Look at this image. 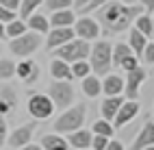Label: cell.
<instances>
[{
    "mask_svg": "<svg viewBox=\"0 0 154 150\" xmlns=\"http://www.w3.org/2000/svg\"><path fill=\"white\" fill-rule=\"evenodd\" d=\"M143 13L141 5H126L122 0H109L96 11V22L106 35L128 31L135 22V17Z\"/></svg>",
    "mask_w": 154,
    "mask_h": 150,
    "instance_id": "1",
    "label": "cell"
},
{
    "mask_svg": "<svg viewBox=\"0 0 154 150\" xmlns=\"http://www.w3.org/2000/svg\"><path fill=\"white\" fill-rule=\"evenodd\" d=\"M111 42H104V39H100V42H96L94 46H91L89 50V67H91V74L96 76H104L111 72Z\"/></svg>",
    "mask_w": 154,
    "mask_h": 150,
    "instance_id": "2",
    "label": "cell"
},
{
    "mask_svg": "<svg viewBox=\"0 0 154 150\" xmlns=\"http://www.w3.org/2000/svg\"><path fill=\"white\" fill-rule=\"evenodd\" d=\"M85 115H87V107L76 102L74 107H67L63 113L57 117L54 122V133H74L85 124Z\"/></svg>",
    "mask_w": 154,
    "mask_h": 150,
    "instance_id": "3",
    "label": "cell"
},
{
    "mask_svg": "<svg viewBox=\"0 0 154 150\" xmlns=\"http://www.w3.org/2000/svg\"><path fill=\"white\" fill-rule=\"evenodd\" d=\"M89 50H91V44L89 42L74 37L72 42L59 46L54 50V57L57 59H63V61H67V63H74V61H83V59H87L89 57Z\"/></svg>",
    "mask_w": 154,
    "mask_h": 150,
    "instance_id": "4",
    "label": "cell"
},
{
    "mask_svg": "<svg viewBox=\"0 0 154 150\" xmlns=\"http://www.w3.org/2000/svg\"><path fill=\"white\" fill-rule=\"evenodd\" d=\"M48 98L52 100L54 109H67L69 105H74L76 92L72 81H54L48 89Z\"/></svg>",
    "mask_w": 154,
    "mask_h": 150,
    "instance_id": "5",
    "label": "cell"
},
{
    "mask_svg": "<svg viewBox=\"0 0 154 150\" xmlns=\"http://www.w3.org/2000/svg\"><path fill=\"white\" fill-rule=\"evenodd\" d=\"M42 46V35L33 33V31H26L24 35L13 37L11 44H9V50L15 55V57H30L33 52H37V48Z\"/></svg>",
    "mask_w": 154,
    "mask_h": 150,
    "instance_id": "6",
    "label": "cell"
},
{
    "mask_svg": "<svg viewBox=\"0 0 154 150\" xmlns=\"http://www.w3.org/2000/svg\"><path fill=\"white\" fill-rule=\"evenodd\" d=\"M28 113L35 120H48L54 113V105L46 94H33L28 98Z\"/></svg>",
    "mask_w": 154,
    "mask_h": 150,
    "instance_id": "7",
    "label": "cell"
},
{
    "mask_svg": "<svg viewBox=\"0 0 154 150\" xmlns=\"http://www.w3.org/2000/svg\"><path fill=\"white\" fill-rule=\"evenodd\" d=\"M126 74H128V78L124 81V94H126V100H137V98H139V87H141V83L148 78V72H146V67L137 65V67L128 70Z\"/></svg>",
    "mask_w": 154,
    "mask_h": 150,
    "instance_id": "8",
    "label": "cell"
},
{
    "mask_svg": "<svg viewBox=\"0 0 154 150\" xmlns=\"http://www.w3.org/2000/svg\"><path fill=\"white\" fill-rule=\"evenodd\" d=\"M72 31L78 39H85V42H91V39L100 37V24L96 22L94 17H78L74 26H72Z\"/></svg>",
    "mask_w": 154,
    "mask_h": 150,
    "instance_id": "9",
    "label": "cell"
},
{
    "mask_svg": "<svg viewBox=\"0 0 154 150\" xmlns=\"http://www.w3.org/2000/svg\"><path fill=\"white\" fill-rule=\"evenodd\" d=\"M46 35H48L46 46H48L50 50H57L59 46H63V44L72 42V39L76 37V35H74V31H72V26H63V28H50V31H48Z\"/></svg>",
    "mask_w": 154,
    "mask_h": 150,
    "instance_id": "10",
    "label": "cell"
},
{
    "mask_svg": "<svg viewBox=\"0 0 154 150\" xmlns=\"http://www.w3.org/2000/svg\"><path fill=\"white\" fill-rule=\"evenodd\" d=\"M33 131H35V122L24 124V126H17L15 131H11L7 144L11 146V148H22V146L30 144V139H33Z\"/></svg>",
    "mask_w": 154,
    "mask_h": 150,
    "instance_id": "11",
    "label": "cell"
},
{
    "mask_svg": "<svg viewBox=\"0 0 154 150\" xmlns=\"http://www.w3.org/2000/svg\"><path fill=\"white\" fill-rule=\"evenodd\" d=\"M137 113H139V102H137V100H124V102L119 105L117 115H115V120H113V122H115L117 128H122V126H126Z\"/></svg>",
    "mask_w": 154,
    "mask_h": 150,
    "instance_id": "12",
    "label": "cell"
},
{
    "mask_svg": "<svg viewBox=\"0 0 154 150\" xmlns=\"http://www.w3.org/2000/svg\"><path fill=\"white\" fill-rule=\"evenodd\" d=\"M15 74L22 78L26 85H33L39 78V65H37V61H33V59H24L22 63L15 65Z\"/></svg>",
    "mask_w": 154,
    "mask_h": 150,
    "instance_id": "13",
    "label": "cell"
},
{
    "mask_svg": "<svg viewBox=\"0 0 154 150\" xmlns=\"http://www.w3.org/2000/svg\"><path fill=\"white\" fill-rule=\"evenodd\" d=\"M154 144V122H150V120H146V124L141 126V131L137 133L135 142H132V148L130 150H141L146 146H152Z\"/></svg>",
    "mask_w": 154,
    "mask_h": 150,
    "instance_id": "14",
    "label": "cell"
},
{
    "mask_svg": "<svg viewBox=\"0 0 154 150\" xmlns=\"http://www.w3.org/2000/svg\"><path fill=\"white\" fill-rule=\"evenodd\" d=\"M69 137L65 139L67 142V146L69 148H74V150H87V148H91V135L89 131H85V128H78V131H74V133H67Z\"/></svg>",
    "mask_w": 154,
    "mask_h": 150,
    "instance_id": "15",
    "label": "cell"
},
{
    "mask_svg": "<svg viewBox=\"0 0 154 150\" xmlns=\"http://www.w3.org/2000/svg\"><path fill=\"white\" fill-rule=\"evenodd\" d=\"M122 102H124V98H122V96H106L104 100H102V105H100L102 120L113 122V120H115V115H117V109H119Z\"/></svg>",
    "mask_w": 154,
    "mask_h": 150,
    "instance_id": "16",
    "label": "cell"
},
{
    "mask_svg": "<svg viewBox=\"0 0 154 150\" xmlns=\"http://www.w3.org/2000/svg\"><path fill=\"white\" fill-rule=\"evenodd\" d=\"M76 22V13L72 9H63V11H54L48 17L50 28H63V26H74Z\"/></svg>",
    "mask_w": 154,
    "mask_h": 150,
    "instance_id": "17",
    "label": "cell"
},
{
    "mask_svg": "<svg viewBox=\"0 0 154 150\" xmlns=\"http://www.w3.org/2000/svg\"><path fill=\"white\" fill-rule=\"evenodd\" d=\"M102 92H104L106 96H122L124 94V78H122L119 74H104Z\"/></svg>",
    "mask_w": 154,
    "mask_h": 150,
    "instance_id": "18",
    "label": "cell"
},
{
    "mask_svg": "<svg viewBox=\"0 0 154 150\" xmlns=\"http://www.w3.org/2000/svg\"><path fill=\"white\" fill-rule=\"evenodd\" d=\"M50 74H52L54 81H72V67L67 61H63V59H52L50 61Z\"/></svg>",
    "mask_w": 154,
    "mask_h": 150,
    "instance_id": "19",
    "label": "cell"
},
{
    "mask_svg": "<svg viewBox=\"0 0 154 150\" xmlns=\"http://www.w3.org/2000/svg\"><path fill=\"white\" fill-rule=\"evenodd\" d=\"M15 105H17V98H15V92L11 87H5L2 92H0V117H5V115H9L15 109Z\"/></svg>",
    "mask_w": 154,
    "mask_h": 150,
    "instance_id": "20",
    "label": "cell"
},
{
    "mask_svg": "<svg viewBox=\"0 0 154 150\" xmlns=\"http://www.w3.org/2000/svg\"><path fill=\"white\" fill-rule=\"evenodd\" d=\"M146 35H143V33H139L137 31V28H128V48L132 50V55H135V57H141V52H143V48H146Z\"/></svg>",
    "mask_w": 154,
    "mask_h": 150,
    "instance_id": "21",
    "label": "cell"
},
{
    "mask_svg": "<svg viewBox=\"0 0 154 150\" xmlns=\"http://www.w3.org/2000/svg\"><path fill=\"white\" fill-rule=\"evenodd\" d=\"M26 28L33 33H39V35H46L50 31V24H48V17L42 15V13H33L26 17Z\"/></svg>",
    "mask_w": 154,
    "mask_h": 150,
    "instance_id": "22",
    "label": "cell"
},
{
    "mask_svg": "<svg viewBox=\"0 0 154 150\" xmlns=\"http://www.w3.org/2000/svg\"><path fill=\"white\" fill-rule=\"evenodd\" d=\"M83 92H85V96H89V98L100 96V94H102V81H100L96 74H87V76L83 78Z\"/></svg>",
    "mask_w": 154,
    "mask_h": 150,
    "instance_id": "23",
    "label": "cell"
},
{
    "mask_svg": "<svg viewBox=\"0 0 154 150\" xmlns=\"http://www.w3.org/2000/svg\"><path fill=\"white\" fill-rule=\"evenodd\" d=\"M130 55H132V50L128 48V44H115L113 50H111V63L115 65V67H119Z\"/></svg>",
    "mask_w": 154,
    "mask_h": 150,
    "instance_id": "24",
    "label": "cell"
},
{
    "mask_svg": "<svg viewBox=\"0 0 154 150\" xmlns=\"http://www.w3.org/2000/svg\"><path fill=\"white\" fill-rule=\"evenodd\" d=\"M24 33H26V22H24V20H20V17L11 20L9 24H5V37H9V39L20 37Z\"/></svg>",
    "mask_w": 154,
    "mask_h": 150,
    "instance_id": "25",
    "label": "cell"
},
{
    "mask_svg": "<svg viewBox=\"0 0 154 150\" xmlns=\"http://www.w3.org/2000/svg\"><path fill=\"white\" fill-rule=\"evenodd\" d=\"M132 24H135L132 28H137L139 33H143L146 37H150V31H152V13H146V11H143L141 15L135 17V22H132Z\"/></svg>",
    "mask_w": 154,
    "mask_h": 150,
    "instance_id": "26",
    "label": "cell"
},
{
    "mask_svg": "<svg viewBox=\"0 0 154 150\" xmlns=\"http://www.w3.org/2000/svg\"><path fill=\"white\" fill-rule=\"evenodd\" d=\"M44 0H20V7H17V11H20V20H26L28 15H33L39 7H42Z\"/></svg>",
    "mask_w": 154,
    "mask_h": 150,
    "instance_id": "27",
    "label": "cell"
},
{
    "mask_svg": "<svg viewBox=\"0 0 154 150\" xmlns=\"http://www.w3.org/2000/svg\"><path fill=\"white\" fill-rule=\"evenodd\" d=\"M113 133H115V126H113L111 122H106V120H98V122H94V135H102V137H113Z\"/></svg>",
    "mask_w": 154,
    "mask_h": 150,
    "instance_id": "28",
    "label": "cell"
},
{
    "mask_svg": "<svg viewBox=\"0 0 154 150\" xmlns=\"http://www.w3.org/2000/svg\"><path fill=\"white\" fill-rule=\"evenodd\" d=\"M69 67H72V76H74V78H85L87 74H91V67H89V61H87V59L69 63Z\"/></svg>",
    "mask_w": 154,
    "mask_h": 150,
    "instance_id": "29",
    "label": "cell"
},
{
    "mask_svg": "<svg viewBox=\"0 0 154 150\" xmlns=\"http://www.w3.org/2000/svg\"><path fill=\"white\" fill-rule=\"evenodd\" d=\"M15 76V63L11 59H0V81Z\"/></svg>",
    "mask_w": 154,
    "mask_h": 150,
    "instance_id": "30",
    "label": "cell"
},
{
    "mask_svg": "<svg viewBox=\"0 0 154 150\" xmlns=\"http://www.w3.org/2000/svg\"><path fill=\"white\" fill-rule=\"evenodd\" d=\"M72 2L74 0H44V7L50 13H54V11H63V9H72Z\"/></svg>",
    "mask_w": 154,
    "mask_h": 150,
    "instance_id": "31",
    "label": "cell"
},
{
    "mask_svg": "<svg viewBox=\"0 0 154 150\" xmlns=\"http://www.w3.org/2000/svg\"><path fill=\"white\" fill-rule=\"evenodd\" d=\"M63 142H65V139L61 137L59 133H57V135H44V137H42V148H44V150H50V148H54V146H59V144H63Z\"/></svg>",
    "mask_w": 154,
    "mask_h": 150,
    "instance_id": "32",
    "label": "cell"
},
{
    "mask_svg": "<svg viewBox=\"0 0 154 150\" xmlns=\"http://www.w3.org/2000/svg\"><path fill=\"white\" fill-rule=\"evenodd\" d=\"M141 61L143 63H154V42L146 44V48H143V52H141Z\"/></svg>",
    "mask_w": 154,
    "mask_h": 150,
    "instance_id": "33",
    "label": "cell"
},
{
    "mask_svg": "<svg viewBox=\"0 0 154 150\" xmlns=\"http://www.w3.org/2000/svg\"><path fill=\"white\" fill-rule=\"evenodd\" d=\"M106 2H109V0H89V2H87L83 9H80L78 13H91V11H98V9H100L102 5H106Z\"/></svg>",
    "mask_w": 154,
    "mask_h": 150,
    "instance_id": "34",
    "label": "cell"
},
{
    "mask_svg": "<svg viewBox=\"0 0 154 150\" xmlns=\"http://www.w3.org/2000/svg\"><path fill=\"white\" fill-rule=\"evenodd\" d=\"M109 144V137H102V135H94L91 137V148L94 150H104Z\"/></svg>",
    "mask_w": 154,
    "mask_h": 150,
    "instance_id": "35",
    "label": "cell"
},
{
    "mask_svg": "<svg viewBox=\"0 0 154 150\" xmlns=\"http://www.w3.org/2000/svg\"><path fill=\"white\" fill-rule=\"evenodd\" d=\"M17 15H15V11H9V9H5V7H0V22L2 24H9L11 20H15Z\"/></svg>",
    "mask_w": 154,
    "mask_h": 150,
    "instance_id": "36",
    "label": "cell"
},
{
    "mask_svg": "<svg viewBox=\"0 0 154 150\" xmlns=\"http://www.w3.org/2000/svg\"><path fill=\"white\" fill-rule=\"evenodd\" d=\"M137 65H139V57H135V55H130V57L126 59V61H124V63L119 65V70H126V72H128V70H132V67H137Z\"/></svg>",
    "mask_w": 154,
    "mask_h": 150,
    "instance_id": "37",
    "label": "cell"
},
{
    "mask_svg": "<svg viewBox=\"0 0 154 150\" xmlns=\"http://www.w3.org/2000/svg\"><path fill=\"white\" fill-rule=\"evenodd\" d=\"M0 7L9 9V11H17V7H20V0H0Z\"/></svg>",
    "mask_w": 154,
    "mask_h": 150,
    "instance_id": "38",
    "label": "cell"
},
{
    "mask_svg": "<svg viewBox=\"0 0 154 150\" xmlns=\"http://www.w3.org/2000/svg\"><path fill=\"white\" fill-rule=\"evenodd\" d=\"M104 150H124V144H122V142H117V139H113V137H111Z\"/></svg>",
    "mask_w": 154,
    "mask_h": 150,
    "instance_id": "39",
    "label": "cell"
},
{
    "mask_svg": "<svg viewBox=\"0 0 154 150\" xmlns=\"http://www.w3.org/2000/svg\"><path fill=\"white\" fill-rule=\"evenodd\" d=\"M137 5H141L146 13H152L154 11V0H137Z\"/></svg>",
    "mask_w": 154,
    "mask_h": 150,
    "instance_id": "40",
    "label": "cell"
},
{
    "mask_svg": "<svg viewBox=\"0 0 154 150\" xmlns=\"http://www.w3.org/2000/svg\"><path fill=\"white\" fill-rule=\"evenodd\" d=\"M5 142H7V124H5V120L0 117V148L5 146Z\"/></svg>",
    "mask_w": 154,
    "mask_h": 150,
    "instance_id": "41",
    "label": "cell"
},
{
    "mask_svg": "<svg viewBox=\"0 0 154 150\" xmlns=\"http://www.w3.org/2000/svg\"><path fill=\"white\" fill-rule=\"evenodd\" d=\"M87 2H89V0H74V2H72V7H74L76 11H80V9H83Z\"/></svg>",
    "mask_w": 154,
    "mask_h": 150,
    "instance_id": "42",
    "label": "cell"
},
{
    "mask_svg": "<svg viewBox=\"0 0 154 150\" xmlns=\"http://www.w3.org/2000/svg\"><path fill=\"white\" fill-rule=\"evenodd\" d=\"M17 150H42V146H35V144H26V146L17 148Z\"/></svg>",
    "mask_w": 154,
    "mask_h": 150,
    "instance_id": "43",
    "label": "cell"
},
{
    "mask_svg": "<svg viewBox=\"0 0 154 150\" xmlns=\"http://www.w3.org/2000/svg\"><path fill=\"white\" fill-rule=\"evenodd\" d=\"M50 150H69V146H67V142H63V144H59L54 148H50Z\"/></svg>",
    "mask_w": 154,
    "mask_h": 150,
    "instance_id": "44",
    "label": "cell"
},
{
    "mask_svg": "<svg viewBox=\"0 0 154 150\" xmlns=\"http://www.w3.org/2000/svg\"><path fill=\"white\" fill-rule=\"evenodd\" d=\"M0 39H7V37H5V24H2V22H0Z\"/></svg>",
    "mask_w": 154,
    "mask_h": 150,
    "instance_id": "45",
    "label": "cell"
},
{
    "mask_svg": "<svg viewBox=\"0 0 154 150\" xmlns=\"http://www.w3.org/2000/svg\"><path fill=\"white\" fill-rule=\"evenodd\" d=\"M150 39L154 42V15H152V31H150Z\"/></svg>",
    "mask_w": 154,
    "mask_h": 150,
    "instance_id": "46",
    "label": "cell"
},
{
    "mask_svg": "<svg viewBox=\"0 0 154 150\" xmlns=\"http://www.w3.org/2000/svg\"><path fill=\"white\" fill-rule=\"evenodd\" d=\"M122 2H126V5H137V0H122Z\"/></svg>",
    "mask_w": 154,
    "mask_h": 150,
    "instance_id": "47",
    "label": "cell"
},
{
    "mask_svg": "<svg viewBox=\"0 0 154 150\" xmlns=\"http://www.w3.org/2000/svg\"><path fill=\"white\" fill-rule=\"evenodd\" d=\"M141 150H154V144H152V146H146V148H141Z\"/></svg>",
    "mask_w": 154,
    "mask_h": 150,
    "instance_id": "48",
    "label": "cell"
},
{
    "mask_svg": "<svg viewBox=\"0 0 154 150\" xmlns=\"http://www.w3.org/2000/svg\"><path fill=\"white\" fill-rule=\"evenodd\" d=\"M87 150H91V148H87Z\"/></svg>",
    "mask_w": 154,
    "mask_h": 150,
    "instance_id": "49",
    "label": "cell"
}]
</instances>
